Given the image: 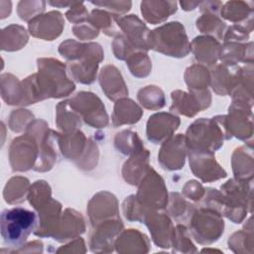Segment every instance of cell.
Listing matches in <instances>:
<instances>
[{
    "label": "cell",
    "instance_id": "obj_1",
    "mask_svg": "<svg viewBox=\"0 0 254 254\" xmlns=\"http://www.w3.org/2000/svg\"><path fill=\"white\" fill-rule=\"evenodd\" d=\"M59 52L63 57L71 61L67 66L75 80L84 84L94 81L98 63L103 59L100 45L96 43L79 44L75 41L67 40L62 43Z\"/></svg>",
    "mask_w": 254,
    "mask_h": 254
},
{
    "label": "cell",
    "instance_id": "obj_2",
    "mask_svg": "<svg viewBox=\"0 0 254 254\" xmlns=\"http://www.w3.org/2000/svg\"><path fill=\"white\" fill-rule=\"evenodd\" d=\"M185 138L188 150L213 153L223 145L224 139L231 136L225 126V115H220L197 119L190 125Z\"/></svg>",
    "mask_w": 254,
    "mask_h": 254
},
{
    "label": "cell",
    "instance_id": "obj_3",
    "mask_svg": "<svg viewBox=\"0 0 254 254\" xmlns=\"http://www.w3.org/2000/svg\"><path fill=\"white\" fill-rule=\"evenodd\" d=\"M38 224L37 214L24 207L16 206L1 212L0 226L3 242L10 247H21Z\"/></svg>",
    "mask_w": 254,
    "mask_h": 254
},
{
    "label": "cell",
    "instance_id": "obj_4",
    "mask_svg": "<svg viewBox=\"0 0 254 254\" xmlns=\"http://www.w3.org/2000/svg\"><path fill=\"white\" fill-rule=\"evenodd\" d=\"M151 47L175 58H184L190 51L185 28L180 22H171L151 31Z\"/></svg>",
    "mask_w": 254,
    "mask_h": 254
},
{
    "label": "cell",
    "instance_id": "obj_5",
    "mask_svg": "<svg viewBox=\"0 0 254 254\" xmlns=\"http://www.w3.org/2000/svg\"><path fill=\"white\" fill-rule=\"evenodd\" d=\"M224 222L221 214L209 207H200L190 216V229L195 241L210 244L218 240L223 233Z\"/></svg>",
    "mask_w": 254,
    "mask_h": 254
},
{
    "label": "cell",
    "instance_id": "obj_6",
    "mask_svg": "<svg viewBox=\"0 0 254 254\" xmlns=\"http://www.w3.org/2000/svg\"><path fill=\"white\" fill-rule=\"evenodd\" d=\"M135 196L147 212L164 208L168 204V192L164 180L152 168H149L140 182V187Z\"/></svg>",
    "mask_w": 254,
    "mask_h": 254
},
{
    "label": "cell",
    "instance_id": "obj_7",
    "mask_svg": "<svg viewBox=\"0 0 254 254\" xmlns=\"http://www.w3.org/2000/svg\"><path fill=\"white\" fill-rule=\"evenodd\" d=\"M69 104L73 108H78L79 116H82L86 124L92 127H104L108 123V117L104 105L100 99L91 92H78Z\"/></svg>",
    "mask_w": 254,
    "mask_h": 254
},
{
    "label": "cell",
    "instance_id": "obj_8",
    "mask_svg": "<svg viewBox=\"0 0 254 254\" xmlns=\"http://www.w3.org/2000/svg\"><path fill=\"white\" fill-rule=\"evenodd\" d=\"M188 152L190 169L202 182H212L226 177V172L217 164L213 153L192 150Z\"/></svg>",
    "mask_w": 254,
    "mask_h": 254
},
{
    "label": "cell",
    "instance_id": "obj_9",
    "mask_svg": "<svg viewBox=\"0 0 254 254\" xmlns=\"http://www.w3.org/2000/svg\"><path fill=\"white\" fill-rule=\"evenodd\" d=\"M118 26L122 29L126 41L138 52L148 51L151 47V31L136 16L129 15L116 18Z\"/></svg>",
    "mask_w": 254,
    "mask_h": 254
},
{
    "label": "cell",
    "instance_id": "obj_10",
    "mask_svg": "<svg viewBox=\"0 0 254 254\" xmlns=\"http://www.w3.org/2000/svg\"><path fill=\"white\" fill-rule=\"evenodd\" d=\"M37 155V144L34 138L29 137L28 134L25 136L18 137L13 140L10 146V163L13 171L23 172L32 168L34 162L38 160Z\"/></svg>",
    "mask_w": 254,
    "mask_h": 254
},
{
    "label": "cell",
    "instance_id": "obj_11",
    "mask_svg": "<svg viewBox=\"0 0 254 254\" xmlns=\"http://www.w3.org/2000/svg\"><path fill=\"white\" fill-rule=\"evenodd\" d=\"M179 125L178 116L165 112L153 114L147 122V137L154 144H160L170 139Z\"/></svg>",
    "mask_w": 254,
    "mask_h": 254
},
{
    "label": "cell",
    "instance_id": "obj_12",
    "mask_svg": "<svg viewBox=\"0 0 254 254\" xmlns=\"http://www.w3.org/2000/svg\"><path fill=\"white\" fill-rule=\"evenodd\" d=\"M186 149V138L182 134L165 141L158 156L162 168L169 171L182 169L185 164Z\"/></svg>",
    "mask_w": 254,
    "mask_h": 254
},
{
    "label": "cell",
    "instance_id": "obj_13",
    "mask_svg": "<svg viewBox=\"0 0 254 254\" xmlns=\"http://www.w3.org/2000/svg\"><path fill=\"white\" fill-rule=\"evenodd\" d=\"M64 26V23L62 14L56 11L38 15L29 22V30L34 37L49 41L59 37Z\"/></svg>",
    "mask_w": 254,
    "mask_h": 254
},
{
    "label": "cell",
    "instance_id": "obj_14",
    "mask_svg": "<svg viewBox=\"0 0 254 254\" xmlns=\"http://www.w3.org/2000/svg\"><path fill=\"white\" fill-rule=\"evenodd\" d=\"M149 231L152 234L154 242L163 248L171 247V240L173 235V225L170 218L164 213H155L149 211L143 220Z\"/></svg>",
    "mask_w": 254,
    "mask_h": 254
},
{
    "label": "cell",
    "instance_id": "obj_15",
    "mask_svg": "<svg viewBox=\"0 0 254 254\" xmlns=\"http://www.w3.org/2000/svg\"><path fill=\"white\" fill-rule=\"evenodd\" d=\"M148 160L149 152L146 149L132 154V157L123 166L122 175L124 180L133 186L140 184L149 170Z\"/></svg>",
    "mask_w": 254,
    "mask_h": 254
},
{
    "label": "cell",
    "instance_id": "obj_16",
    "mask_svg": "<svg viewBox=\"0 0 254 254\" xmlns=\"http://www.w3.org/2000/svg\"><path fill=\"white\" fill-rule=\"evenodd\" d=\"M141 12L147 22L151 24H158L177 12V2L143 1L141 3Z\"/></svg>",
    "mask_w": 254,
    "mask_h": 254
},
{
    "label": "cell",
    "instance_id": "obj_17",
    "mask_svg": "<svg viewBox=\"0 0 254 254\" xmlns=\"http://www.w3.org/2000/svg\"><path fill=\"white\" fill-rule=\"evenodd\" d=\"M142 115L141 108L131 99H120L115 103L112 116L113 125L119 126L124 123L132 124L139 121Z\"/></svg>",
    "mask_w": 254,
    "mask_h": 254
},
{
    "label": "cell",
    "instance_id": "obj_18",
    "mask_svg": "<svg viewBox=\"0 0 254 254\" xmlns=\"http://www.w3.org/2000/svg\"><path fill=\"white\" fill-rule=\"evenodd\" d=\"M173 105L170 107V111L178 112L188 117L194 116L199 110L202 109L198 100L192 94H187L184 91L176 90L172 92Z\"/></svg>",
    "mask_w": 254,
    "mask_h": 254
},
{
    "label": "cell",
    "instance_id": "obj_19",
    "mask_svg": "<svg viewBox=\"0 0 254 254\" xmlns=\"http://www.w3.org/2000/svg\"><path fill=\"white\" fill-rule=\"evenodd\" d=\"M28 42L25 28L19 25H10L1 32V49L3 51H16L22 49Z\"/></svg>",
    "mask_w": 254,
    "mask_h": 254
},
{
    "label": "cell",
    "instance_id": "obj_20",
    "mask_svg": "<svg viewBox=\"0 0 254 254\" xmlns=\"http://www.w3.org/2000/svg\"><path fill=\"white\" fill-rule=\"evenodd\" d=\"M99 82L102 87V90L106 93L111 85L115 86V89L119 95V97H123L128 95V89L123 81V78L119 72V70L113 65H106L102 68Z\"/></svg>",
    "mask_w": 254,
    "mask_h": 254
},
{
    "label": "cell",
    "instance_id": "obj_21",
    "mask_svg": "<svg viewBox=\"0 0 254 254\" xmlns=\"http://www.w3.org/2000/svg\"><path fill=\"white\" fill-rule=\"evenodd\" d=\"M190 48L194 57L197 62L206 64H215L217 58L219 57V50L220 45L219 43L210 37H205V48L203 49L200 45H198L194 40L192 41Z\"/></svg>",
    "mask_w": 254,
    "mask_h": 254
},
{
    "label": "cell",
    "instance_id": "obj_22",
    "mask_svg": "<svg viewBox=\"0 0 254 254\" xmlns=\"http://www.w3.org/2000/svg\"><path fill=\"white\" fill-rule=\"evenodd\" d=\"M186 82L190 92H201L207 90L210 81L207 69L202 65H192L186 70Z\"/></svg>",
    "mask_w": 254,
    "mask_h": 254
},
{
    "label": "cell",
    "instance_id": "obj_23",
    "mask_svg": "<svg viewBox=\"0 0 254 254\" xmlns=\"http://www.w3.org/2000/svg\"><path fill=\"white\" fill-rule=\"evenodd\" d=\"M29 181L23 177H14L9 182L4 189V198L8 203H18L25 200L26 193L28 191Z\"/></svg>",
    "mask_w": 254,
    "mask_h": 254
},
{
    "label": "cell",
    "instance_id": "obj_24",
    "mask_svg": "<svg viewBox=\"0 0 254 254\" xmlns=\"http://www.w3.org/2000/svg\"><path fill=\"white\" fill-rule=\"evenodd\" d=\"M2 98L11 105H20L21 102V82L12 74L1 75Z\"/></svg>",
    "mask_w": 254,
    "mask_h": 254
},
{
    "label": "cell",
    "instance_id": "obj_25",
    "mask_svg": "<svg viewBox=\"0 0 254 254\" xmlns=\"http://www.w3.org/2000/svg\"><path fill=\"white\" fill-rule=\"evenodd\" d=\"M137 95L138 100L145 108L160 109L165 105L164 92L158 86H146L140 89Z\"/></svg>",
    "mask_w": 254,
    "mask_h": 254
},
{
    "label": "cell",
    "instance_id": "obj_26",
    "mask_svg": "<svg viewBox=\"0 0 254 254\" xmlns=\"http://www.w3.org/2000/svg\"><path fill=\"white\" fill-rule=\"evenodd\" d=\"M196 27L202 33L212 34L218 39H222L226 26L215 14L205 13L196 20Z\"/></svg>",
    "mask_w": 254,
    "mask_h": 254
},
{
    "label": "cell",
    "instance_id": "obj_27",
    "mask_svg": "<svg viewBox=\"0 0 254 254\" xmlns=\"http://www.w3.org/2000/svg\"><path fill=\"white\" fill-rule=\"evenodd\" d=\"M51 188L45 181L35 182L29 190L28 199L36 210L51 199Z\"/></svg>",
    "mask_w": 254,
    "mask_h": 254
},
{
    "label": "cell",
    "instance_id": "obj_28",
    "mask_svg": "<svg viewBox=\"0 0 254 254\" xmlns=\"http://www.w3.org/2000/svg\"><path fill=\"white\" fill-rule=\"evenodd\" d=\"M131 58L126 61L131 73L137 77H144L150 73L152 64L148 55L143 52H137L130 56Z\"/></svg>",
    "mask_w": 254,
    "mask_h": 254
},
{
    "label": "cell",
    "instance_id": "obj_29",
    "mask_svg": "<svg viewBox=\"0 0 254 254\" xmlns=\"http://www.w3.org/2000/svg\"><path fill=\"white\" fill-rule=\"evenodd\" d=\"M171 202H170V212L173 217L177 220H185L187 216H191L192 212L194 211L193 205L188 203L184 197L181 196L178 192L171 193Z\"/></svg>",
    "mask_w": 254,
    "mask_h": 254
},
{
    "label": "cell",
    "instance_id": "obj_30",
    "mask_svg": "<svg viewBox=\"0 0 254 254\" xmlns=\"http://www.w3.org/2000/svg\"><path fill=\"white\" fill-rule=\"evenodd\" d=\"M184 189H187V190H184L185 194L188 197H190V199L194 201L199 200L201 196L204 194V190H205L201 187V185L195 181H189Z\"/></svg>",
    "mask_w": 254,
    "mask_h": 254
},
{
    "label": "cell",
    "instance_id": "obj_31",
    "mask_svg": "<svg viewBox=\"0 0 254 254\" xmlns=\"http://www.w3.org/2000/svg\"><path fill=\"white\" fill-rule=\"evenodd\" d=\"M199 4H200V2H181V5H182L183 9L186 10V11L193 10Z\"/></svg>",
    "mask_w": 254,
    "mask_h": 254
}]
</instances>
